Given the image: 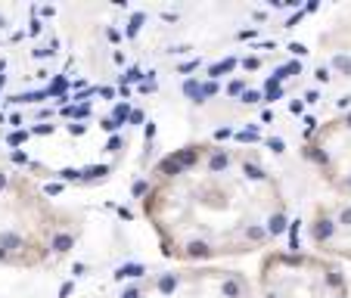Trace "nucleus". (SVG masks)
I'll return each instance as SVG.
<instances>
[{"label":"nucleus","mask_w":351,"mask_h":298,"mask_svg":"<svg viewBox=\"0 0 351 298\" xmlns=\"http://www.w3.org/2000/svg\"><path fill=\"white\" fill-rule=\"evenodd\" d=\"M159 261L224 264L273 252L292 227V202L258 149L193 140L152 161L137 193Z\"/></svg>","instance_id":"obj_1"},{"label":"nucleus","mask_w":351,"mask_h":298,"mask_svg":"<svg viewBox=\"0 0 351 298\" xmlns=\"http://www.w3.org/2000/svg\"><path fill=\"white\" fill-rule=\"evenodd\" d=\"M87 205L65 199L41 174L0 161V270L19 277L68 274L90 239Z\"/></svg>","instance_id":"obj_2"},{"label":"nucleus","mask_w":351,"mask_h":298,"mask_svg":"<svg viewBox=\"0 0 351 298\" xmlns=\"http://www.w3.org/2000/svg\"><path fill=\"white\" fill-rule=\"evenodd\" d=\"M103 298H258L255 277L227 264H115L103 277Z\"/></svg>","instance_id":"obj_3"},{"label":"nucleus","mask_w":351,"mask_h":298,"mask_svg":"<svg viewBox=\"0 0 351 298\" xmlns=\"http://www.w3.org/2000/svg\"><path fill=\"white\" fill-rule=\"evenodd\" d=\"M258 298H351L342 264L308 249H273L261 255L255 274Z\"/></svg>","instance_id":"obj_4"},{"label":"nucleus","mask_w":351,"mask_h":298,"mask_svg":"<svg viewBox=\"0 0 351 298\" xmlns=\"http://www.w3.org/2000/svg\"><path fill=\"white\" fill-rule=\"evenodd\" d=\"M302 159L330 196H351V109L323 118L305 134Z\"/></svg>","instance_id":"obj_5"},{"label":"nucleus","mask_w":351,"mask_h":298,"mask_svg":"<svg viewBox=\"0 0 351 298\" xmlns=\"http://www.w3.org/2000/svg\"><path fill=\"white\" fill-rule=\"evenodd\" d=\"M308 252L336 264H351V196H330L314 202L305 218Z\"/></svg>","instance_id":"obj_6"},{"label":"nucleus","mask_w":351,"mask_h":298,"mask_svg":"<svg viewBox=\"0 0 351 298\" xmlns=\"http://www.w3.org/2000/svg\"><path fill=\"white\" fill-rule=\"evenodd\" d=\"M41 19V6L28 3H0V56L10 53L34 31Z\"/></svg>","instance_id":"obj_7"},{"label":"nucleus","mask_w":351,"mask_h":298,"mask_svg":"<svg viewBox=\"0 0 351 298\" xmlns=\"http://www.w3.org/2000/svg\"><path fill=\"white\" fill-rule=\"evenodd\" d=\"M13 298H103V279L93 286L84 277L62 279V274H53L47 277V289H38V292H28V295H13Z\"/></svg>","instance_id":"obj_8"}]
</instances>
